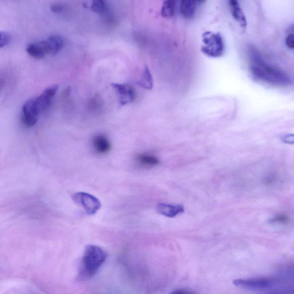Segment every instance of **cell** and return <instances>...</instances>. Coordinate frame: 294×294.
Masks as SVG:
<instances>
[{"label": "cell", "mask_w": 294, "mask_h": 294, "mask_svg": "<svg viewBox=\"0 0 294 294\" xmlns=\"http://www.w3.org/2000/svg\"><path fill=\"white\" fill-rule=\"evenodd\" d=\"M46 54L55 55L64 45V40L57 35L49 36L46 40L40 41Z\"/></svg>", "instance_id": "obj_9"}, {"label": "cell", "mask_w": 294, "mask_h": 294, "mask_svg": "<svg viewBox=\"0 0 294 294\" xmlns=\"http://www.w3.org/2000/svg\"><path fill=\"white\" fill-rule=\"evenodd\" d=\"M26 51L29 55L35 59H42L46 55L40 41L38 43L29 44L27 47Z\"/></svg>", "instance_id": "obj_15"}, {"label": "cell", "mask_w": 294, "mask_h": 294, "mask_svg": "<svg viewBox=\"0 0 294 294\" xmlns=\"http://www.w3.org/2000/svg\"><path fill=\"white\" fill-rule=\"evenodd\" d=\"M229 6L233 18L237 21L243 30H245L247 26V20L240 4L236 0H230L229 2Z\"/></svg>", "instance_id": "obj_11"}, {"label": "cell", "mask_w": 294, "mask_h": 294, "mask_svg": "<svg viewBox=\"0 0 294 294\" xmlns=\"http://www.w3.org/2000/svg\"><path fill=\"white\" fill-rule=\"evenodd\" d=\"M170 294H196L191 291L185 289H178L173 291Z\"/></svg>", "instance_id": "obj_24"}, {"label": "cell", "mask_w": 294, "mask_h": 294, "mask_svg": "<svg viewBox=\"0 0 294 294\" xmlns=\"http://www.w3.org/2000/svg\"><path fill=\"white\" fill-rule=\"evenodd\" d=\"M92 146L95 151L99 154H106L111 149V143L105 136L98 135L93 139Z\"/></svg>", "instance_id": "obj_12"}, {"label": "cell", "mask_w": 294, "mask_h": 294, "mask_svg": "<svg viewBox=\"0 0 294 294\" xmlns=\"http://www.w3.org/2000/svg\"><path fill=\"white\" fill-rule=\"evenodd\" d=\"M273 280L268 278L238 279L233 281L236 286L250 289H264L270 287Z\"/></svg>", "instance_id": "obj_6"}, {"label": "cell", "mask_w": 294, "mask_h": 294, "mask_svg": "<svg viewBox=\"0 0 294 294\" xmlns=\"http://www.w3.org/2000/svg\"><path fill=\"white\" fill-rule=\"evenodd\" d=\"M106 252L95 245L86 246L81 261L80 276L83 278H90L96 274L105 263Z\"/></svg>", "instance_id": "obj_2"}, {"label": "cell", "mask_w": 294, "mask_h": 294, "mask_svg": "<svg viewBox=\"0 0 294 294\" xmlns=\"http://www.w3.org/2000/svg\"><path fill=\"white\" fill-rule=\"evenodd\" d=\"M73 200L77 204L82 207L89 215H93L97 213L101 208V203L98 199L91 194L84 192L74 194Z\"/></svg>", "instance_id": "obj_4"}, {"label": "cell", "mask_w": 294, "mask_h": 294, "mask_svg": "<svg viewBox=\"0 0 294 294\" xmlns=\"http://www.w3.org/2000/svg\"><path fill=\"white\" fill-rule=\"evenodd\" d=\"M91 9L96 13L99 14H105L109 11L106 2L102 1V0L93 1L91 5Z\"/></svg>", "instance_id": "obj_18"}, {"label": "cell", "mask_w": 294, "mask_h": 294, "mask_svg": "<svg viewBox=\"0 0 294 294\" xmlns=\"http://www.w3.org/2000/svg\"><path fill=\"white\" fill-rule=\"evenodd\" d=\"M111 86L119 94L120 104L125 105L134 101L136 93L133 87L129 84L117 83H113Z\"/></svg>", "instance_id": "obj_7"}, {"label": "cell", "mask_w": 294, "mask_h": 294, "mask_svg": "<svg viewBox=\"0 0 294 294\" xmlns=\"http://www.w3.org/2000/svg\"><path fill=\"white\" fill-rule=\"evenodd\" d=\"M102 106V102L100 98L97 96H94L89 99L88 103L89 109L91 110H97Z\"/></svg>", "instance_id": "obj_19"}, {"label": "cell", "mask_w": 294, "mask_h": 294, "mask_svg": "<svg viewBox=\"0 0 294 294\" xmlns=\"http://www.w3.org/2000/svg\"><path fill=\"white\" fill-rule=\"evenodd\" d=\"M138 162L143 166L154 167L159 163L157 157L154 155L146 154H141L136 157Z\"/></svg>", "instance_id": "obj_16"}, {"label": "cell", "mask_w": 294, "mask_h": 294, "mask_svg": "<svg viewBox=\"0 0 294 294\" xmlns=\"http://www.w3.org/2000/svg\"><path fill=\"white\" fill-rule=\"evenodd\" d=\"M157 210L160 214L167 217H175L184 212V208L180 205H172L159 204L157 206Z\"/></svg>", "instance_id": "obj_13"}, {"label": "cell", "mask_w": 294, "mask_h": 294, "mask_svg": "<svg viewBox=\"0 0 294 294\" xmlns=\"http://www.w3.org/2000/svg\"><path fill=\"white\" fill-rule=\"evenodd\" d=\"M177 2L175 1H165L163 3L161 9V15L165 18L170 19L175 14Z\"/></svg>", "instance_id": "obj_17"}, {"label": "cell", "mask_w": 294, "mask_h": 294, "mask_svg": "<svg viewBox=\"0 0 294 294\" xmlns=\"http://www.w3.org/2000/svg\"><path fill=\"white\" fill-rule=\"evenodd\" d=\"M138 84L144 89L150 90L154 86V80L150 69L145 66L141 75Z\"/></svg>", "instance_id": "obj_14"}, {"label": "cell", "mask_w": 294, "mask_h": 294, "mask_svg": "<svg viewBox=\"0 0 294 294\" xmlns=\"http://www.w3.org/2000/svg\"><path fill=\"white\" fill-rule=\"evenodd\" d=\"M1 40H0V47L2 48L6 46L8 43L10 42L11 36L8 32L6 31H2L1 33Z\"/></svg>", "instance_id": "obj_20"}, {"label": "cell", "mask_w": 294, "mask_h": 294, "mask_svg": "<svg viewBox=\"0 0 294 294\" xmlns=\"http://www.w3.org/2000/svg\"><path fill=\"white\" fill-rule=\"evenodd\" d=\"M39 112L35 105L34 98L29 99L22 107V121L24 125L30 128L38 122Z\"/></svg>", "instance_id": "obj_5"}, {"label": "cell", "mask_w": 294, "mask_h": 294, "mask_svg": "<svg viewBox=\"0 0 294 294\" xmlns=\"http://www.w3.org/2000/svg\"><path fill=\"white\" fill-rule=\"evenodd\" d=\"M283 141L285 143L294 144V135H287L284 136Z\"/></svg>", "instance_id": "obj_23"}, {"label": "cell", "mask_w": 294, "mask_h": 294, "mask_svg": "<svg viewBox=\"0 0 294 294\" xmlns=\"http://www.w3.org/2000/svg\"><path fill=\"white\" fill-rule=\"evenodd\" d=\"M202 42L201 50L206 56L217 58L224 53V41L222 35L218 32H204L202 36Z\"/></svg>", "instance_id": "obj_3"}, {"label": "cell", "mask_w": 294, "mask_h": 294, "mask_svg": "<svg viewBox=\"0 0 294 294\" xmlns=\"http://www.w3.org/2000/svg\"><path fill=\"white\" fill-rule=\"evenodd\" d=\"M250 71L259 80L278 86H288L292 84V80L287 74L267 64L254 47L250 49Z\"/></svg>", "instance_id": "obj_1"}, {"label": "cell", "mask_w": 294, "mask_h": 294, "mask_svg": "<svg viewBox=\"0 0 294 294\" xmlns=\"http://www.w3.org/2000/svg\"><path fill=\"white\" fill-rule=\"evenodd\" d=\"M272 294H294V290H288L286 291H283L278 293H275Z\"/></svg>", "instance_id": "obj_25"}, {"label": "cell", "mask_w": 294, "mask_h": 294, "mask_svg": "<svg viewBox=\"0 0 294 294\" xmlns=\"http://www.w3.org/2000/svg\"><path fill=\"white\" fill-rule=\"evenodd\" d=\"M285 44L291 49H294V34H289L285 39Z\"/></svg>", "instance_id": "obj_22"}, {"label": "cell", "mask_w": 294, "mask_h": 294, "mask_svg": "<svg viewBox=\"0 0 294 294\" xmlns=\"http://www.w3.org/2000/svg\"><path fill=\"white\" fill-rule=\"evenodd\" d=\"M203 2L185 0L181 3L180 11L182 17L190 20L194 18L199 6Z\"/></svg>", "instance_id": "obj_10"}, {"label": "cell", "mask_w": 294, "mask_h": 294, "mask_svg": "<svg viewBox=\"0 0 294 294\" xmlns=\"http://www.w3.org/2000/svg\"><path fill=\"white\" fill-rule=\"evenodd\" d=\"M50 8L51 10L53 12H54V13H60V12L64 11L65 10L64 6L61 4H53V5L50 7Z\"/></svg>", "instance_id": "obj_21"}, {"label": "cell", "mask_w": 294, "mask_h": 294, "mask_svg": "<svg viewBox=\"0 0 294 294\" xmlns=\"http://www.w3.org/2000/svg\"><path fill=\"white\" fill-rule=\"evenodd\" d=\"M58 86L53 85L45 89L39 96L34 98L36 109L39 111V113L41 111L47 109V107L50 104L52 98L56 94Z\"/></svg>", "instance_id": "obj_8"}]
</instances>
